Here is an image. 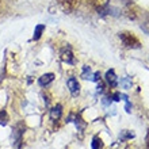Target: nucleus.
I'll return each instance as SVG.
<instances>
[{"mask_svg": "<svg viewBox=\"0 0 149 149\" xmlns=\"http://www.w3.org/2000/svg\"><path fill=\"white\" fill-rule=\"evenodd\" d=\"M119 39L122 41L123 46L127 47V49H140V47H141L140 39L134 36L133 33H129V31L119 33Z\"/></svg>", "mask_w": 149, "mask_h": 149, "instance_id": "f257e3e1", "label": "nucleus"}, {"mask_svg": "<svg viewBox=\"0 0 149 149\" xmlns=\"http://www.w3.org/2000/svg\"><path fill=\"white\" fill-rule=\"evenodd\" d=\"M67 86H68V88H69V92L72 94V96H77L79 92H80V84H79L77 79L69 77L67 81Z\"/></svg>", "mask_w": 149, "mask_h": 149, "instance_id": "f03ea898", "label": "nucleus"}, {"mask_svg": "<svg viewBox=\"0 0 149 149\" xmlns=\"http://www.w3.org/2000/svg\"><path fill=\"white\" fill-rule=\"evenodd\" d=\"M22 136H23V129H20L19 126H16L15 130L12 132V141H14L15 149H20V145H22Z\"/></svg>", "mask_w": 149, "mask_h": 149, "instance_id": "7ed1b4c3", "label": "nucleus"}, {"mask_svg": "<svg viewBox=\"0 0 149 149\" xmlns=\"http://www.w3.org/2000/svg\"><path fill=\"white\" fill-rule=\"evenodd\" d=\"M61 58H63L64 63L69 64V65H74V58H73V53H72L71 47L68 46L65 47L63 50V53H61Z\"/></svg>", "mask_w": 149, "mask_h": 149, "instance_id": "20e7f679", "label": "nucleus"}, {"mask_svg": "<svg viewBox=\"0 0 149 149\" xmlns=\"http://www.w3.org/2000/svg\"><path fill=\"white\" fill-rule=\"evenodd\" d=\"M53 80H54V73H45L38 79V84L41 87H46V86H49Z\"/></svg>", "mask_w": 149, "mask_h": 149, "instance_id": "39448f33", "label": "nucleus"}, {"mask_svg": "<svg viewBox=\"0 0 149 149\" xmlns=\"http://www.w3.org/2000/svg\"><path fill=\"white\" fill-rule=\"evenodd\" d=\"M106 81L109 83L111 87L117 86V76H115V73H114L113 69H110V71L106 72Z\"/></svg>", "mask_w": 149, "mask_h": 149, "instance_id": "423d86ee", "label": "nucleus"}, {"mask_svg": "<svg viewBox=\"0 0 149 149\" xmlns=\"http://www.w3.org/2000/svg\"><path fill=\"white\" fill-rule=\"evenodd\" d=\"M61 114H63V107H61V104H57L50 110V118L52 119H58L61 117Z\"/></svg>", "mask_w": 149, "mask_h": 149, "instance_id": "0eeeda50", "label": "nucleus"}, {"mask_svg": "<svg viewBox=\"0 0 149 149\" xmlns=\"http://www.w3.org/2000/svg\"><path fill=\"white\" fill-rule=\"evenodd\" d=\"M43 31H45V24H38V26L36 27V30H34L33 39H34V41H38V39L41 38V36H42Z\"/></svg>", "mask_w": 149, "mask_h": 149, "instance_id": "6e6552de", "label": "nucleus"}, {"mask_svg": "<svg viewBox=\"0 0 149 149\" xmlns=\"http://www.w3.org/2000/svg\"><path fill=\"white\" fill-rule=\"evenodd\" d=\"M141 29L149 36V14H148V15H145V18H144V20H142Z\"/></svg>", "mask_w": 149, "mask_h": 149, "instance_id": "1a4fd4ad", "label": "nucleus"}, {"mask_svg": "<svg viewBox=\"0 0 149 149\" xmlns=\"http://www.w3.org/2000/svg\"><path fill=\"white\" fill-rule=\"evenodd\" d=\"M8 121V115H7V111L6 110H1L0 111V125H6Z\"/></svg>", "mask_w": 149, "mask_h": 149, "instance_id": "9d476101", "label": "nucleus"}, {"mask_svg": "<svg viewBox=\"0 0 149 149\" xmlns=\"http://www.w3.org/2000/svg\"><path fill=\"white\" fill-rule=\"evenodd\" d=\"M91 76H92V74H91V68L86 65V67L83 68V74H81V77H83V79H91V80H92V77H91Z\"/></svg>", "mask_w": 149, "mask_h": 149, "instance_id": "9b49d317", "label": "nucleus"}, {"mask_svg": "<svg viewBox=\"0 0 149 149\" xmlns=\"http://www.w3.org/2000/svg\"><path fill=\"white\" fill-rule=\"evenodd\" d=\"M102 148V141H100V138L95 137L92 140V149H100Z\"/></svg>", "mask_w": 149, "mask_h": 149, "instance_id": "f8f14e48", "label": "nucleus"}, {"mask_svg": "<svg viewBox=\"0 0 149 149\" xmlns=\"http://www.w3.org/2000/svg\"><path fill=\"white\" fill-rule=\"evenodd\" d=\"M58 1H60V4H61V6H64V7L67 8V7H71V6L74 3V1H76V0H58Z\"/></svg>", "mask_w": 149, "mask_h": 149, "instance_id": "ddd939ff", "label": "nucleus"}, {"mask_svg": "<svg viewBox=\"0 0 149 149\" xmlns=\"http://www.w3.org/2000/svg\"><path fill=\"white\" fill-rule=\"evenodd\" d=\"M146 142H148V148H149V133H148V137H146Z\"/></svg>", "mask_w": 149, "mask_h": 149, "instance_id": "4468645a", "label": "nucleus"}]
</instances>
